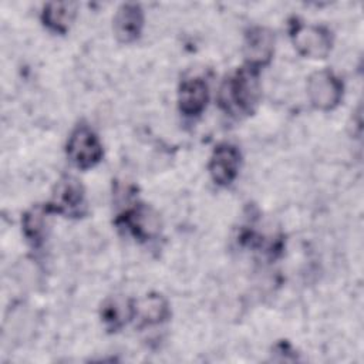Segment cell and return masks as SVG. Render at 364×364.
<instances>
[{
  "label": "cell",
  "mask_w": 364,
  "mask_h": 364,
  "mask_svg": "<svg viewBox=\"0 0 364 364\" xmlns=\"http://www.w3.org/2000/svg\"><path fill=\"white\" fill-rule=\"evenodd\" d=\"M291 37L294 47L299 50V53L310 58L326 57L331 47L328 31L321 27L296 26Z\"/></svg>",
  "instance_id": "obj_4"
},
{
  "label": "cell",
  "mask_w": 364,
  "mask_h": 364,
  "mask_svg": "<svg viewBox=\"0 0 364 364\" xmlns=\"http://www.w3.org/2000/svg\"><path fill=\"white\" fill-rule=\"evenodd\" d=\"M307 92L311 104L318 109L334 108L343 94V85L330 71H317L309 80Z\"/></svg>",
  "instance_id": "obj_3"
},
{
  "label": "cell",
  "mask_w": 364,
  "mask_h": 364,
  "mask_svg": "<svg viewBox=\"0 0 364 364\" xmlns=\"http://www.w3.org/2000/svg\"><path fill=\"white\" fill-rule=\"evenodd\" d=\"M84 205V192L78 181L67 178L61 181L54 193L53 203L48 205L51 212L80 215Z\"/></svg>",
  "instance_id": "obj_7"
},
{
  "label": "cell",
  "mask_w": 364,
  "mask_h": 364,
  "mask_svg": "<svg viewBox=\"0 0 364 364\" xmlns=\"http://www.w3.org/2000/svg\"><path fill=\"white\" fill-rule=\"evenodd\" d=\"M75 14L74 6L70 3H53L44 7L43 21L44 24L58 33H64Z\"/></svg>",
  "instance_id": "obj_11"
},
{
  "label": "cell",
  "mask_w": 364,
  "mask_h": 364,
  "mask_svg": "<svg viewBox=\"0 0 364 364\" xmlns=\"http://www.w3.org/2000/svg\"><path fill=\"white\" fill-rule=\"evenodd\" d=\"M208 98H209V91L203 80L200 78L185 80L181 84L179 95H178L179 109L188 117L198 115L205 109Z\"/></svg>",
  "instance_id": "obj_8"
},
{
  "label": "cell",
  "mask_w": 364,
  "mask_h": 364,
  "mask_svg": "<svg viewBox=\"0 0 364 364\" xmlns=\"http://www.w3.org/2000/svg\"><path fill=\"white\" fill-rule=\"evenodd\" d=\"M239 164L240 154L233 145L222 144L216 146L209 162V172L212 179L218 185H229L237 175Z\"/></svg>",
  "instance_id": "obj_5"
},
{
  "label": "cell",
  "mask_w": 364,
  "mask_h": 364,
  "mask_svg": "<svg viewBox=\"0 0 364 364\" xmlns=\"http://www.w3.org/2000/svg\"><path fill=\"white\" fill-rule=\"evenodd\" d=\"M51 212L50 206H37L28 210L24 215L23 219V229L24 235L33 240V242H40L43 235H44V225H46V216Z\"/></svg>",
  "instance_id": "obj_14"
},
{
  "label": "cell",
  "mask_w": 364,
  "mask_h": 364,
  "mask_svg": "<svg viewBox=\"0 0 364 364\" xmlns=\"http://www.w3.org/2000/svg\"><path fill=\"white\" fill-rule=\"evenodd\" d=\"M122 220L125 228L129 229V232L139 239H148L158 230L155 216L151 215V212L144 206L127 212Z\"/></svg>",
  "instance_id": "obj_10"
},
{
  "label": "cell",
  "mask_w": 364,
  "mask_h": 364,
  "mask_svg": "<svg viewBox=\"0 0 364 364\" xmlns=\"http://www.w3.org/2000/svg\"><path fill=\"white\" fill-rule=\"evenodd\" d=\"M144 16L136 4H124L114 17V31L119 41L131 43L138 38Z\"/></svg>",
  "instance_id": "obj_9"
},
{
  "label": "cell",
  "mask_w": 364,
  "mask_h": 364,
  "mask_svg": "<svg viewBox=\"0 0 364 364\" xmlns=\"http://www.w3.org/2000/svg\"><path fill=\"white\" fill-rule=\"evenodd\" d=\"M67 154L75 166L88 169L101 161L102 146L98 136L87 125H80L68 139Z\"/></svg>",
  "instance_id": "obj_2"
},
{
  "label": "cell",
  "mask_w": 364,
  "mask_h": 364,
  "mask_svg": "<svg viewBox=\"0 0 364 364\" xmlns=\"http://www.w3.org/2000/svg\"><path fill=\"white\" fill-rule=\"evenodd\" d=\"M274 48L273 34L262 27L252 28L246 36L245 41V55L247 65L259 68L260 65L270 61Z\"/></svg>",
  "instance_id": "obj_6"
},
{
  "label": "cell",
  "mask_w": 364,
  "mask_h": 364,
  "mask_svg": "<svg viewBox=\"0 0 364 364\" xmlns=\"http://www.w3.org/2000/svg\"><path fill=\"white\" fill-rule=\"evenodd\" d=\"M259 98L257 68L250 65L237 70L222 85L220 105L230 114H249Z\"/></svg>",
  "instance_id": "obj_1"
},
{
  "label": "cell",
  "mask_w": 364,
  "mask_h": 364,
  "mask_svg": "<svg viewBox=\"0 0 364 364\" xmlns=\"http://www.w3.org/2000/svg\"><path fill=\"white\" fill-rule=\"evenodd\" d=\"M134 316V307L124 300H111L102 307V320L109 328L122 327Z\"/></svg>",
  "instance_id": "obj_13"
},
{
  "label": "cell",
  "mask_w": 364,
  "mask_h": 364,
  "mask_svg": "<svg viewBox=\"0 0 364 364\" xmlns=\"http://www.w3.org/2000/svg\"><path fill=\"white\" fill-rule=\"evenodd\" d=\"M134 314L139 316L146 324H154L162 321L168 314L166 303L159 296L145 297L138 307H134Z\"/></svg>",
  "instance_id": "obj_12"
}]
</instances>
